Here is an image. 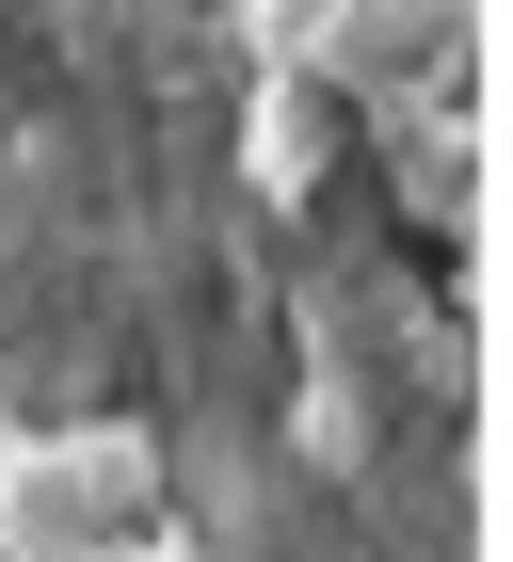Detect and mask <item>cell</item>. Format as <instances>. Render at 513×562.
<instances>
[{
    "label": "cell",
    "instance_id": "6da1fadb",
    "mask_svg": "<svg viewBox=\"0 0 513 562\" xmlns=\"http://www.w3.org/2000/svg\"><path fill=\"white\" fill-rule=\"evenodd\" d=\"M0 547L16 562H161V530H145V450L16 434V450H0Z\"/></svg>",
    "mask_w": 513,
    "mask_h": 562
},
{
    "label": "cell",
    "instance_id": "7a4b0ae2",
    "mask_svg": "<svg viewBox=\"0 0 513 562\" xmlns=\"http://www.w3.org/2000/svg\"><path fill=\"white\" fill-rule=\"evenodd\" d=\"M449 48H466V0H338L321 65L385 97V81H449Z\"/></svg>",
    "mask_w": 513,
    "mask_h": 562
},
{
    "label": "cell",
    "instance_id": "3957f363",
    "mask_svg": "<svg viewBox=\"0 0 513 562\" xmlns=\"http://www.w3.org/2000/svg\"><path fill=\"white\" fill-rule=\"evenodd\" d=\"M96 16H209V0H96Z\"/></svg>",
    "mask_w": 513,
    "mask_h": 562
}]
</instances>
